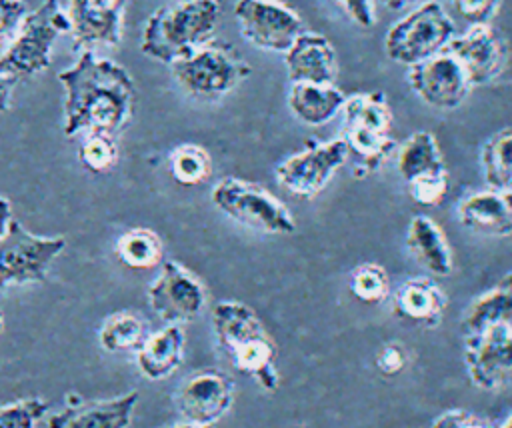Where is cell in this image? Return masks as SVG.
I'll list each match as a JSON object with an SVG mask.
<instances>
[{
    "label": "cell",
    "mask_w": 512,
    "mask_h": 428,
    "mask_svg": "<svg viewBox=\"0 0 512 428\" xmlns=\"http://www.w3.org/2000/svg\"><path fill=\"white\" fill-rule=\"evenodd\" d=\"M58 82L64 88V136H116L130 122L136 86L120 64L84 50L70 68L58 72Z\"/></svg>",
    "instance_id": "1"
},
{
    "label": "cell",
    "mask_w": 512,
    "mask_h": 428,
    "mask_svg": "<svg viewBox=\"0 0 512 428\" xmlns=\"http://www.w3.org/2000/svg\"><path fill=\"white\" fill-rule=\"evenodd\" d=\"M212 326L234 370L250 376L262 390L274 392L280 384L278 348L258 314L244 302L220 300L212 308Z\"/></svg>",
    "instance_id": "2"
},
{
    "label": "cell",
    "mask_w": 512,
    "mask_h": 428,
    "mask_svg": "<svg viewBox=\"0 0 512 428\" xmlns=\"http://www.w3.org/2000/svg\"><path fill=\"white\" fill-rule=\"evenodd\" d=\"M218 16L216 0H176L160 6L144 24L140 50L148 58L172 64L214 40Z\"/></svg>",
    "instance_id": "3"
},
{
    "label": "cell",
    "mask_w": 512,
    "mask_h": 428,
    "mask_svg": "<svg viewBox=\"0 0 512 428\" xmlns=\"http://www.w3.org/2000/svg\"><path fill=\"white\" fill-rule=\"evenodd\" d=\"M454 36L456 24L446 8L436 0H426L390 24L384 52L392 62L412 66L446 50Z\"/></svg>",
    "instance_id": "4"
},
{
    "label": "cell",
    "mask_w": 512,
    "mask_h": 428,
    "mask_svg": "<svg viewBox=\"0 0 512 428\" xmlns=\"http://www.w3.org/2000/svg\"><path fill=\"white\" fill-rule=\"evenodd\" d=\"M68 32V22L60 0H44L22 20L16 36L0 56V70L16 82L44 72L56 38Z\"/></svg>",
    "instance_id": "5"
},
{
    "label": "cell",
    "mask_w": 512,
    "mask_h": 428,
    "mask_svg": "<svg viewBox=\"0 0 512 428\" xmlns=\"http://www.w3.org/2000/svg\"><path fill=\"white\" fill-rule=\"evenodd\" d=\"M210 200L222 214L246 228L272 236L296 232V220L286 204L256 182L226 176L214 184Z\"/></svg>",
    "instance_id": "6"
},
{
    "label": "cell",
    "mask_w": 512,
    "mask_h": 428,
    "mask_svg": "<svg viewBox=\"0 0 512 428\" xmlns=\"http://www.w3.org/2000/svg\"><path fill=\"white\" fill-rule=\"evenodd\" d=\"M170 70L176 84L198 100L222 98L250 74V66L240 54L216 40L178 58L170 64Z\"/></svg>",
    "instance_id": "7"
},
{
    "label": "cell",
    "mask_w": 512,
    "mask_h": 428,
    "mask_svg": "<svg viewBox=\"0 0 512 428\" xmlns=\"http://www.w3.org/2000/svg\"><path fill=\"white\" fill-rule=\"evenodd\" d=\"M64 246L62 236H36L12 218L0 238V290L42 282Z\"/></svg>",
    "instance_id": "8"
},
{
    "label": "cell",
    "mask_w": 512,
    "mask_h": 428,
    "mask_svg": "<svg viewBox=\"0 0 512 428\" xmlns=\"http://www.w3.org/2000/svg\"><path fill=\"white\" fill-rule=\"evenodd\" d=\"M348 154L350 152L344 136L310 144L278 162L274 170L276 182L292 196L306 200L314 198L344 166Z\"/></svg>",
    "instance_id": "9"
},
{
    "label": "cell",
    "mask_w": 512,
    "mask_h": 428,
    "mask_svg": "<svg viewBox=\"0 0 512 428\" xmlns=\"http://www.w3.org/2000/svg\"><path fill=\"white\" fill-rule=\"evenodd\" d=\"M240 36L258 50L284 54L304 30L300 14L280 0H236Z\"/></svg>",
    "instance_id": "10"
},
{
    "label": "cell",
    "mask_w": 512,
    "mask_h": 428,
    "mask_svg": "<svg viewBox=\"0 0 512 428\" xmlns=\"http://www.w3.org/2000/svg\"><path fill=\"white\" fill-rule=\"evenodd\" d=\"M406 82L424 104L436 110L458 108L472 90L464 68L448 50L408 66Z\"/></svg>",
    "instance_id": "11"
},
{
    "label": "cell",
    "mask_w": 512,
    "mask_h": 428,
    "mask_svg": "<svg viewBox=\"0 0 512 428\" xmlns=\"http://www.w3.org/2000/svg\"><path fill=\"white\" fill-rule=\"evenodd\" d=\"M464 364L476 388L502 390L512 386V328L492 326L464 336Z\"/></svg>",
    "instance_id": "12"
},
{
    "label": "cell",
    "mask_w": 512,
    "mask_h": 428,
    "mask_svg": "<svg viewBox=\"0 0 512 428\" xmlns=\"http://www.w3.org/2000/svg\"><path fill=\"white\" fill-rule=\"evenodd\" d=\"M148 302L160 320L180 324L202 312L206 304V290L188 268L174 260H166L160 274L148 288Z\"/></svg>",
    "instance_id": "13"
},
{
    "label": "cell",
    "mask_w": 512,
    "mask_h": 428,
    "mask_svg": "<svg viewBox=\"0 0 512 428\" xmlns=\"http://www.w3.org/2000/svg\"><path fill=\"white\" fill-rule=\"evenodd\" d=\"M446 50L464 68L472 88L494 82L508 62V44L492 24L468 26L450 40Z\"/></svg>",
    "instance_id": "14"
},
{
    "label": "cell",
    "mask_w": 512,
    "mask_h": 428,
    "mask_svg": "<svg viewBox=\"0 0 512 428\" xmlns=\"http://www.w3.org/2000/svg\"><path fill=\"white\" fill-rule=\"evenodd\" d=\"M126 2L128 0H64L62 10L74 46L84 50L100 44L118 46L122 40Z\"/></svg>",
    "instance_id": "15"
},
{
    "label": "cell",
    "mask_w": 512,
    "mask_h": 428,
    "mask_svg": "<svg viewBox=\"0 0 512 428\" xmlns=\"http://www.w3.org/2000/svg\"><path fill=\"white\" fill-rule=\"evenodd\" d=\"M234 380L218 370L204 368L190 374L176 392V408L186 422L212 426L232 406Z\"/></svg>",
    "instance_id": "16"
},
{
    "label": "cell",
    "mask_w": 512,
    "mask_h": 428,
    "mask_svg": "<svg viewBox=\"0 0 512 428\" xmlns=\"http://www.w3.org/2000/svg\"><path fill=\"white\" fill-rule=\"evenodd\" d=\"M290 84H334L338 74V58L332 42L314 30H302L290 48L282 54Z\"/></svg>",
    "instance_id": "17"
},
{
    "label": "cell",
    "mask_w": 512,
    "mask_h": 428,
    "mask_svg": "<svg viewBox=\"0 0 512 428\" xmlns=\"http://www.w3.org/2000/svg\"><path fill=\"white\" fill-rule=\"evenodd\" d=\"M464 228L484 236L512 234V188H486L464 196L456 208Z\"/></svg>",
    "instance_id": "18"
},
{
    "label": "cell",
    "mask_w": 512,
    "mask_h": 428,
    "mask_svg": "<svg viewBox=\"0 0 512 428\" xmlns=\"http://www.w3.org/2000/svg\"><path fill=\"white\" fill-rule=\"evenodd\" d=\"M136 404L138 392L108 400L80 402L52 414L48 428H128Z\"/></svg>",
    "instance_id": "19"
},
{
    "label": "cell",
    "mask_w": 512,
    "mask_h": 428,
    "mask_svg": "<svg viewBox=\"0 0 512 428\" xmlns=\"http://www.w3.org/2000/svg\"><path fill=\"white\" fill-rule=\"evenodd\" d=\"M446 308V294L432 278L414 276L404 280L392 292V310L396 316L414 324L436 326Z\"/></svg>",
    "instance_id": "20"
},
{
    "label": "cell",
    "mask_w": 512,
    "mask_h": 428,
    "mask_svg": "<svg viewBox=\"0 0 512 428\" xmlns=\"http://www.w3.org/2000/svg\"><path fill=\"white\" fill-rule=\"evenodd\" d=\"M406 246L414 260L424 266L434 276L452 274L454 260L440 224H436L430 216L416 214L406 232Z\"/></svg>",
    "instance_id": "21"
},
{
    "label": "cell",
    "mask_w": 512,
    "mask_h": 428,
    "mask_svg": "<svg viewBox=\"0 0 512 428\" xmlns=\"http://www.w3.org/2000/svg\"><path fill=\"white\" fill-rule=\"evenodd\" d=\"M344 98V92L334 84L292 82L286 102L298 122L306 126H324L340 114Z\"/></svg>",
    "instance_id": "22"
},
{
    "label": "cell",
    "mask_w": 512,
    "mask_h": 428,
    "mask_svg": "<svg viewBox=\"0 0 512 428\" xmlns=\"http://www.w3.org/2000/svg\"><path fill=\"white\" fill-rule=\"evenodd\" d=\"M184 356V330L178 324H168L160 332L146 336L136 350L138 370L148 380H164L178 370Z\"/></svg>",
    "instance_id": "23"
},
{
    "label": "cell",
    "mask_w": 512,
    "mask_h": 428,
    "mask_svg": "<svg viewBox=\"0 0 512 428\" xmlns=\"http://www.w3.org/2000/svg\"><path fill=\"white\" fill-rule=\"evenodd\" d=\"M492 326L512 328V270L506 272L490 290L480 294L462 318L464 336Z\"/></svg>",
    "instance_id": "24"
},
{
    "label": "cell",
    "mask_w": 512,
    "mask_h": 428,
    "mask_svg": "<svg viewBox=\"0 0 512 428\" xmlns=\"http://www.w3.org/2000/svg\"><path fill=\"white\" fill-rule=\"evenodd\" d=\"M396 170L404 182L422 174L446 170L442 152L434 134L428 130L412 132L396 148Z\"/></svg>",
    "instance_id": "25"
},
{
    "label": "cell",
    "mask_w": 512,
    "mask_h": 428,
    "mask_svg": "<svg viewBox=\"0 0 512 428\" xmlns=\"http://www.w3.org/2000/svg\"><path fill=\"white\" fill-rule=\"evenodd\" d=\"M344 140L348 144V152L356 156V178L372 174L392 156V152H396V142L390 132L344 128Z\"/></svg>",
    "instance_id": "26"
},
{
    "label": "cell",
    "mask_w": 512,
    "mask_h": 428,
    "mask_svg": "<svg viewBox=\"0 0 512 428\" xmlns=\"http://www.w3.org/2000/svg\"><path fill=\"white\" fill-rule=\"evenodd\" d=\"M344 128H360L374 132H390L392 110L382 92H356L344 98Z\"/></svg>",
    "instance_id": "27"
},
{
    "label": "cell",
    "mask_w": 512,
    "mask_h": 428,
    "mask_svg": "<svg viewBox=\"0 0 512 428\" xmlns=\"http://www.w3.org/2000/svg\"><path fill=\"white\" fill-rule=\"evenodd\" d=\"M480 164L488 188H512V128H504L486 140Z\"/></svg>",
    "instance_id": "28"
},
{
    "label": "cell",
    "mask_w": 512,
    "mask_h": 428,
    "mask_svg": "<svg viewBox=\"0 0 512 428\" xmlns=\"http://www.w3.org/2000/svg\"><path fill=\"white\" fill-rule=\"evenodd\" d=\"M146 340V322L134 312H116L104 320L98 342L108 352H132Z\"/></svg>",
    "instance_id": "29"
},
{
    "label": "cell",
    "mask_w": 512,
    "mask_h": 428,
    "mask_svg": "<svg viewBox=\"0 0 512 428\" xmlns=\"http://www.w3.org/2000/svg\"><path fill=\"white\" fill-rule=\"evenodd\" d=\"M116 256L122 264L144 270L152 268L162 258V240L160 236L150 228H132L126 230L116 240Z\"/></svg>",
    "instance_id": "30"
},
{
    "label": "cell",
    "mask_w": 512,
    "mask_h": 428,
    "mask_svg": "<svg viewBox=\"0 0 512 428\" xmlns=\"http://www.w3.org/2000/svg\"><path fill=\"white\" fill-rule=\"evenodd\" d=\"M170 174L184 186L202 184L212 174V158L200 144H180L170 154Z\"/></svg>",
    "instance_id": "31"
},
{
    "label": "cell",
    "mask_w": 512,
    "mask_h": 428,
    "mask_svg": "<svg viewBox=\"0 0 512 428\" xmlns=\"http://www.w3.org/2000/svg\"><path fill=\"white\" fill-rule=\"evenodd\" d=\"M348 288L360 302L380 304L390 294V278L384 266L376 262H364L352 270Z\"/></svg>",
    "instance_id": "32"
},
{
    "label": "cell",
    "mask_w": 512,
    "mask_h": 428,
    "mask_svg": "<svg viewBox=\"0 0 512 428\" xmlns=\"http://www.w3.org/2000/svg\"><path fill=\"white\" fill-rule=\"evenodd\" d=\"M118 156L120 152L114 136L98 134V132L88 134L78 152V158L84 164V168H88L94 174L112 170L118 162Z\"/></svg>",
    "instance_id": "33"
},
{
    "label": "cell",
    "mask_w": 512,
    "mask_h": 428,
    "mask_svg": "<svg viewBox=\"0 0 512 428\" xmlns=\"http://www.w3.org/2000/svg\"><path fill=\"white\" fill-rule=\"evenodd\" d=\"M48 404L42 398H24L0 406V428H36Z\"/></svg>",
    "instance_id": "34"
},
{
    "label": "cell",
    "mask_w": 512,
    "mask_h": 428,
    "mask_svg": "<svg viewBox=\"0 0 512 428\" xmlns=\"http://www.w3.org/2000/svg\"><path fill=\"white\" fill-rule=\"evenodd\" d=\"M408 194L416 204L440 206L448 194V174L446 170L416 176L406 182Z\"/></svg>",
    "instance_id": "35"
},
{
    "label": "cell",
    "mask_w": 512,
    "mask_h": 428,
    "mask_svg": "<svg viewBox=\"0 0 512 428\" xmlns=\"http://www.w3.org/2000/svg\"><path fill=\"white\" fill-rule=\"evenodd\" d=\"M456 14L468 22V26L474 24H490L492 18L500 12L502 0H450Z\"/></svg>",
    "instance_id": "36"
},
{
    "label": "cell",
    "mask_w": 512,
    "mask_h": 428,
    "mask_svg": "<svg viewBox=\"0 0 512 428\" xmlns=\"http://www.w3.org/2000/svg\"><path fill=\"white\" fill-rule=\"evenodd\" d=\"M26 14L28 8L24 0H0V44H6L16 36Z\"/></svg>",
    "instance_id": "37"
},
{
    "label": "cell",
    "mask_w": 512,
    "mask_h": 428,
    "mask_svg": "<svg viewBox=\"0 0 512 428\" xmlns=\"http://www.w3.org/2000/svg\"><path fill=\"white\" fill-rule=\"evenodd\" d=\"M432 428H496L488 418L474 414L470 410L454 408L442 412L438 418H434Z\"/></svg>",
    "instance_id": "38"
},
{
    "label": "cell",
    "mask_w": 512,
    "mask_h": 428,
    "mask_svg": "<svg viewBox=\"0 0 512 428\" xmlns=\"http://www.w3.org/2000/svg\"><path fill=\"white\" fill-rule=\"evenodd\" d=\"M378 372H382L384 376H394L398 372H402L408 364V352L400 342H386L378 352H376V360H374Z\"/></svg>",
    "instance_id": "39"
},
{
    "label": "cell",
    "mask_w": 512,
    "mask_h": 428,
    "mask_svg": "<svg viewBox=\"0 0 512 428\" xmlns=\"http://www.w3.org/2000/svg\"><path fill=\"white\" fill-rule=\"evenodd\" d=\"M332 2L356 26L372 28L376 24V0H332Z\"/></svg>",
    "instance_id": "40"
},
{
    "label": "cell",
    "mask_w": 512,
    "mask_h": 428,
    "mask_svg": "<svg viewBox=\"0 0 512 428\" xmlns=\"http://www.w3.org/2000/svg\"><path fill=\"white\" fill-rule=\"evenodd\" d=\"M18 82L12 80L10 76H6L0 70V112H6L10 108V100H12V90Z\"/></svg>",
    "instance_id": "41"
},
{
    "label": "cell",
    "mask_w": 512,
    "mask_h": 428,
    "mask_svg": "<svg viewBox=\"0 0 512 428\" xmlns=\"http://www.w3.org/2000/svg\"><path fill=\"white\" fill-rule=\"evenodd\" d=\"M10 222H12V204L8 198L0 196V238L6 234Z\"/></svg>",
    "instance_id": "42"
},
{
    "label": "cell",
    "mask_w": 512,
    "mask_h": 428,
    "mask_svg": "<svg viewBox=\"0 0 512 428\" xmlns=\"http://www.w3.org/2000/svg\"><path fill=\"white\" fill-rule=\"evenodd\" d=\"M412 2H416V0H376V4H382L384 8H388V10H392V12L404 10V8L410 6Z\"/></svg>",
    "instance_id": "43"
},
{
    "label": "cell",
    "mask_w": 512,
    "mask_h": 428,
    "mask_svg": "<svg viewBox=\"0 0 512 428\" xmlns=\"http://www.w3.org/2000/svg\"><path fill=\"white\" fill-rule=\"evenodd\" d=\"M162 428H212V426H200V424H192V422H180V424H168Z\"/></svg>",
    "instance_id": "44"
},
{
    "label": "cell",
    "mask_w": 512,
    "mask_h": 428,
    "mask_svg": "<svg viewBox=\"0 0 512 428\" xmlns=\"http://www.w3.org/2000/svg\"><path fill=\"white\" fill-rule=\"evenodd\" d=\"M500 428H512V414H510V416L504 420V424H502Z\"/></svg>",
    "instance_id": "45"
},
{
    "label": "cell",
    "mask_w": 512,
    "mask_h": 428,
    "mask_svg": "<svg viewBox=\"0 0 512 428\" xmlns=\"http://www.w3.org/2000/svg\"><path fill=\"white\" fill-rule=\"evenodd\" d=\"M2 328H4V314H2V310H0V332H2Z\"/></svg>",
    "instance_id": "46"
}]
</instances>
